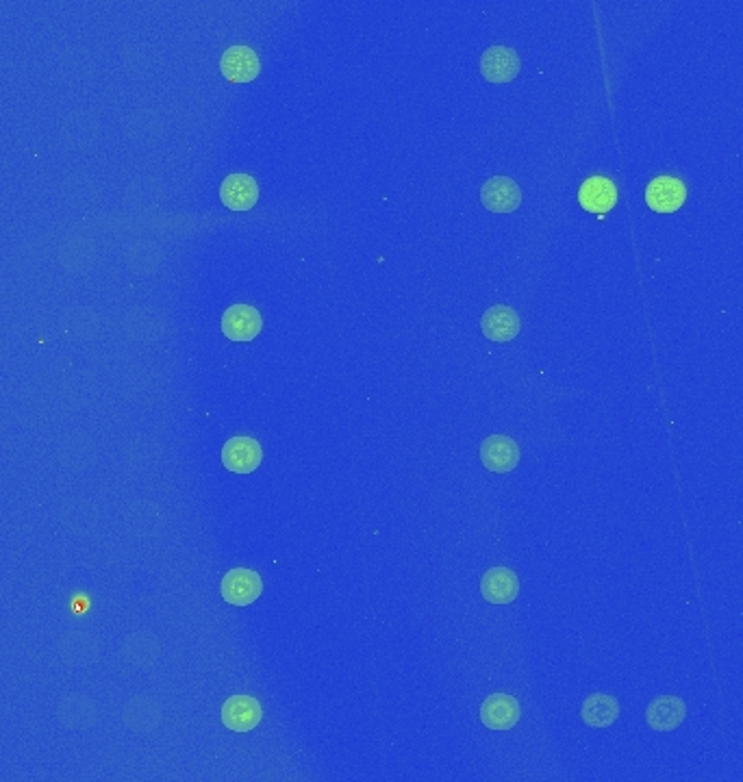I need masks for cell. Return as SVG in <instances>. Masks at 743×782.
I'll return each instance as SVG.
<instances>
[{
	"instance_id": "cell-2",
	"label": "cell",
	"mask_w": 743,
	"mask_h": 782,
	"mask_svg": "<svg viewBox=\"0 0 743 782\" xmlns=\"http://www.w3.org/2000/svg\"><path fill=\"white\" fill-rule=\"evenodd\" d=\"M263 461V450L255 437H231L222 448L224 468L235 474H253Z\"/></svg>"
},
{
	"instance_id": "cell-5",
	"label": "cell",
	"mask_w": 743,
	"mask_h": 782,
	"mask_svg": "<svg viewBox=\"0 0 743 782\" xmlns=\"http://www.w3.org/2000/svg\"><path fill=\"white\" fill-rule=\"evenodd\" d=\"M263 720V709L253 696H231L222 706V724L233 733H250Z\"/></svg>"
},
{
	"instance_id": "cell-10",
	"label": "cell",
	"mask_w": 743,
	"mask_h": 782,
	"mask_svg": "<svg viewBox=\"0 0 743 782\" xmlns=\"http://www.w3.org/2000/svg\"><path fill=\"white\" fill-rule=\"evenodd\" d=\"M485 209L494 213H513L522 203L520 185L509 176H491L481 187Z\"/></svg>"
},
{
	"instance_id": "cell-8",
	"label": "cell",
	"mask_w": 743,
	"mask_h": 782,
	"mask_svg": "<svg viewBox=\"0 0 743 782\" xmlns=\"http://www.w3.org/2000/svg\"><path fill=\"white\" fill-rule=\"evenodd\" d=\"M520 55L509 46H489L481 57V74L489 83H511L520 74Z\"/></svg>"
},
{
	"instance_id": "cell-9",
	"label": "cell",
	"mask_w": 743,
	"mask_h": 782,
	"mask_svg": "<svg viewBox=\"0 0 743 782\" xmlns=\"http://www.w3.org/2000/svg\"><path fill=\"white\" fill-rule=\"evenodd\" d=\"M220 200L231 211H248L257 205L259 185L250 174H229L220 185Z\"/></svg>"
},
{
	"instance_id": "cell-16",
	"label": "cell",
	"mask_w": 743,
	"mask_h": 782,
	"mask_svg": "<svg viewBox=\"0 0 743 782\" xmlns=\"http://www.w3.org/2000/svg\"><path fill=\"white\" fill-rule=\"evenodd\" d=\"M581 717L591 728H609L620 717V702L607 693H594L583 702Z\"/></svg>"
},
{
	"instance_id": "cell-4",
	"label": "cell",
	"mask_w": 743,
	"mask_h": 782,
	"mask_svg": "<svg viewBox=\"0 0 743 782\" xmlns=\"http://www.w3.org/2000/svg\"><path fill=\"white\" fill-rule=\"evenodd\" d=\"M481 461L489 472L509 474L520 463L518 441L507 435H491L481 444Z\"/></svg>"
},
{
	"instance_id": "cell-13",
	"label": "cell",
	"mask_w": 743,
	"mask_h": 782,
	"mask_svg": "<svg viewBox=\"0 0 743 782\" xmlns=\"http://www.w3.org/2000/svg\"><path fill=\"white\" fill-rule=\"evenodd\" d=\"M481 594L489 604H511L520 596V578L511 567H491L481 578Z\"/></svg>"
},
{
	"instance_id": "cell-6",
	"label": "cell",
	"mask_w": 743,
	"mask_h": 782,
	"mask_svg": "<svg viewBox=\"0 0 743 782\" xmlns=\"http://www.w3.org/2000/svg\"><path fill=\"white\" fill-rule=\"evenodd\" d=\"M261 329L263 318L253 305H233L222 315V333L231 342H250Z\"/></svg>"
},
{
	"instance_id": "cell-14",
	"label": "cell",
	"mask_w": 743,
	"mask_h": 782,
	"mask_svg": "<svg viewBox=\"0 0 743 782\" xmlns=\"http://www.w3.org/2000/svg\"><path fill=\"white\" fill-rule=\"evenodd\" d=\"M687 717V704L678 696L654 698L646 709V722L657 733H672Z\"/></svg>"
},
{
	"instance_id": "cell-7",
	"label": "cell",
	"mask_w": 743,
	"mask_h": 782,
	"mask_svg": "<svg viewBox=\"0 0 743 782\" xmlns=\"http://www.w3.org/2000/svg\"><path fill=\"white\" fill-rule=\"evenodd\" d=\"M687 189L685 183L676 176H657L646 187V203L657 213H674L685 205Z\"/></svg>"
},
{
	"instance_id": "cell-12",
	"label": "cell",
	"mask_w": 743,
	"mask_h": 782,
	"mask_svg": "<svg viewBox=\"0 0 743 782\" xmlns=\"http://www.w3.org/2000/svg\"><path fill=\"white\" fill-rule=\"evenodd\" d=\"M481 329H483L485 337L491 339V342L502 344V342H511V339L520 335L522 320H520L518 311H515L513 307L494 305L483 313Z\"/></svg>"
},
{
	"instance_id": "cell-1",
	"label": "cell",
	"mask_w": 743,
	"mask_h": 782,
	"mask_svg": "<svg viewBox=\"0 0 743 782\" xmlns=\"http://www.w3.org/2000/svg\"><path fill=\"white\" fill-rule=\"evenodd\" d=\"M263 591V580L255 570H246V567H235V570L226 572L220 585L222 598L233 604V607H248L255 600H259Z\"/></svg>"
},
{
	"instance_id": "cell-15",
	"label": "cell",
	"mask_w": 743,
	"mask_h": 782,
	"mask_svg": "<svg viewBox=\"0 0 743 782\" xmlns=\"http://www.w3.org/2000/svg\"><path fill=\"white\" fill-rule=\"evenodd\" d=\"M578 203L589 213L607 216L617 205V187L607 176H591L578 189Z\"/></svg>"
},
{
	"instance_id": "cell-3",
	"label": "cell",
	"mask_w": 743,
	"mask_h": 782,
	"mask_svg": "<svg viewBox=\"0 0 743 782\" xmlns=\"http://www.w3.org/2000/svg\"><path fill=\"white\" fill-rule=\"evenodd\" d=\"M220 70L226 81L231 83H250L259 77L261 61L255 53V48L237 44L224 50L220 57Z\"/></svg>"
},
{
	"instance_id": "cell-11",
	"label": "cell",
	"mask_w": 743,
	"mask_h": 782,
	"mask_svg": "<svg viewBox=\"0 0 743 782\" xmlns=\"http://www.w3.org/2000/svg\"><path fill=\"white\" fill-rule=\"evenodd\" d=\"M520 702L509 693H494L481 704V722L489 730H511L520 722Z\"/></svg>"
}]
</instances>
